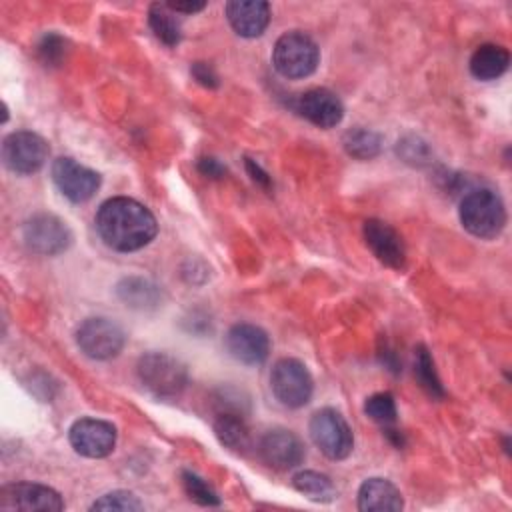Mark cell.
Here are the masks:
<instances>
[{"label": "cell", "mask_w": 512, "mask_h": 512, "mask_svg": "<svg viewBox=\"0 0 512 512\" xmlns=\"http://www.w3.org/2000/svg\"><path fill=\"white\" fill-rule=\"evenodd\" d=\"M96 230L112 250L134 252L154 240L158 224L144 204L134 198L116 196L98 208Z\"/></svg>", "instance_id": "cell-1"}, {"label": "cell", "mask_w": 512, "mask_h": 512, "mask_svg": "<svg viewBox=\"0 0 512 512\" xmlns=\"http://www.w3.org/2000/svg\"><path fill=\"white\" fill-rule=\"evenodd\" d=\"M460 222L476 238H496L506 226L502 198L490 188H474L460 202Z\"/></svg>", "instance_id": "cell-2"}, {"label": "cell", "mask_w": 512, "mask_h": 512, "mask_svg": "<svg viewBox=\"0 0 512 512\" xmlns=\"http://www.w3.org/2000/svg\"><path fill=\"white\" fill-rule=\"evenodd\" d=\"M142 386L156 398H176L188 384L186 366L164 352H148L136 366Z\"/></svg>", "instance_id": "cell-3"}, {"label": "cell", "mask_w": 512, "mask_h": 512, "mask_svg": "<svg viewBox=\"0 0 512 512\" xmlns=\"http://www.w3.org/2000/svg\"><path fill=\"white\" fill-rule=\"evenodd\" d=\"M320 60V50L316 42L300 32L292 30L282 34L272 50V64L284 78H306L310 76Z\"/></svg>", "instance_id": "cell-4"}, {"label": "cell", "mask_w": 512, "mask_h": 512, "mask_svg": "<svg viewBox=\"0 0 512 512\" xmlns=\"http://www.w3.org/2000/svg\"><path fill=\"white\" fill-rule=\"evenodd\" d=\"M310 438L316 448L330 460H344L354 448V434L344 416L334 408H320L312 414Z\"/></svg>", "instance_id": "cell-5"}, {"label": "cell", "mask_w": 512, "mask_h": 512, "mask_svg": "<svg viewBox=\"0 0 512 512\" xmlns=\"http://www.w3.org/2000/svg\"><path fill=\"white\" fill-rule=\"evenodd\" d=\"M270 388L276 400L288 408H300L310 402L314 380L310 370L296 358H280L270 372Z\"/></svg>", "instance_id": "cell-6"}, {"label": "cell", "mask_w": 512, "mask_h": 512, "mask_svg": "<svg viewBox=\"0 0 512 512\" xmlns=\"http://www.w3.org/2000/svg\"><path fill=\"white\" fill-rule=\"evenodd\" d=\"M50 154L48 142L30 130H18L4 138L2 160L14 174H34L38 172Z\"/></svg>", "instance_id": "cell-7"}, {"label": "cell", "mask_w": 512, "mask_h": 512, "mask_svg": "<svg viewBox=\"0 0 512 512\" xmlns=\"http://www.w3.org/2000/svg\"><path fill=\"white\" fill-rule=\"evenodd\" d=\"M126 334L110 318H88L76 330L78 348L92 360H110L124 348Z\"/></svg>", "instance_id": "cell-8"}, {"label": "cell", "mask_w": 512, "mask_h": 512, "mask_svg": "<svg viewBox=\"0 0 512 512\" xmlns=\"http://www.w3.org/2000/svg\"><path fill=\"white\" fill-rule=\"evenodd\" d=\"M24 244L42 256H56L70 248L72 232L64 220L54 214H34L22 226Z\"/></svg>", "instance_id": "cell-9"}, {"label": "cell", "mask_w": 512, "mask_h": 512, "mask_svg": "<svg viewBox=\"0 0 512 512\" xmlns=\"http://www.w3.org/2000/svg\"><path fill=\"white\" fill-rule=\"evenodd\" d=\"M0 510L26 512H60L64 510L62 496L44 486L30 482H14L0 488Z\"/></svg>", "instance_id": "cell-10"}, {"label": "cell", "mask_w": 512, "mask_h": 512, "mask_svg": "<svg viewBox=\"0 0 512 512\" xmlns=\"http://www.w3.org/2000/svg\"><path fill=\"white\" fill-rule=\"evenodd\" d=\"M50 172L56 188L72 202H86L100 188V174L68 156L56 158Z\"/></svg>", "instance_id": "cell-11"}, {"label": "cell", "mask_w": 512, "mask_h": 512, "mask_svg": "<svg viewBox=\"0 0 512 512\" xmlns=\"http://www.w3.org/2000/svg\"><path fill=\"white\" fill-rule=\"evenodd\" d=\"M72 448L86 458H104L116 446V428L100 418H80L68 432Z\"/></svg>", "instance_id": "cell-12"}, {"label": "cell", "mask_w": 512, "mask_h": 512, "mask_svg": "<svg viewBox=\"0 0 512 512\" xmlns=\"http://www.w3.org/2000/svg\"><path fill=\"white\" fill-rule=\"evenodd\" d=\"M364 240L372 254L388 268L402 270L406 266V246L402 236L386 222L370 218L364 222Z\"/></svg>", "instance_id": "cell-13"}, {"label": "cell", "mask_w": 512, "mask_h": 512, "mask_svg": "<svg viewBox=\"0 0 512 512\" xmlns=\"http://www.w3.org/2000/svg\"><path fill=\"white\" fill-rule=\"evenodd\" d=\"M226 350L242 364H262L270 354V338L260 326L240 322L226 332Z\"/></svg>", "instance_id": "cell-14"}, {"label": "cell", "mask_w": 512, "mask_h": 512, "mask_svg": "<svg viewBox=\"0 0 512 512\" xmlns=\"http://www.w3.org/2000/svg\"><path fill=\"white\" fill-rule=\"evenodd\" d=\"M294 108L300 116L318 128H334L344 118V106L340 98L328 88H312L302 92L296 98Z\"/></svg>", "instance_id": "cell-15"}, {"label": "cell", "mask_w": 512, "mask_h": 512, "mask_svg": "<svg viewBox=\"0 0 512 512\" xmlns=\"http://www.w3.org/2000/svg\"><path fill=\"white\" fill-rule=\"evenodd\" d=\"M260 456L274 470H292L302 464L306 452L302 440L284 428L270 430L260 440Z\"/></svg>", "instance_id": "cell-16"}, {"label": "cell", "mask_w": 512, "mask_h": 512, "mask_svg": "<svg viewBox=\"0 0 512 512\" xmlns=\"http://www.w3.org/2000/svg\"><path fill=\"white\" fill-rule=\"evenodd\" d=\"M226 18L238 36L256 38L270 22V4L262 0H232L226 4Z\"/></svg>", "instance_id": "cell-17"}, {"label": "cell", "mask_w": 512, "mask_h": 512, "mask_svg": "<svg viewBox=\"0 0 512 512\" xmlns=\"http://www.w3.org/2000/svg\"><path fill=\"white\" fill-rule=\"evenodd\" d=\"M402 506L400 490L386 478H368L358 488V508L362 512H398Z\"/></svg>", "instance_id": "cell-18"}, {"label": "cell", "mask_w": 512, "mask_h": 512, "mask_svg": "<svg viewBox=\"0 0 512 512\" xmlns=\"http://www.w3.org/2000/svg\"><path fill=\"white\" fill-rule=\"evenodd\" d=\"M116 296L134 310H154L162 302L160 288L140 276H126L116 284Z\"/></svg>", "instance_id": "cell-19"}, {"label": "cell", "mask_w": 512, "mask_h": 512, "mask_svg": "<svg viewBox=\"0 0 512 512\" xmlns=\"http://www.w3.org/2000/svg\"><path fill=\"white\" fill-rule=\"evenodd\" d=\"M510 52L500 44H482L470 56V72L478 80H496L508 70Z\"/></svg>", "instance_id": "cell-20"}, {"label": "cell", "mask_w": 512, "mask_h": 512, "mask_svg": "<svg viewBox=\"0 0 512 512\" xmlns=\"http://www.w3.org/2000/svg\"><path fill=\"white\" fill-rule=\"evenodd\" d=\"M214 434L222 446L234 452H244L250 448V430L244 418L236 412H220L214 420Z\"/></svg>", "instance_id": "cell-21"}, {"label": "cell", "mask_w": 512, "mask_h": 512, "mask_svg": "<svg viewBox=\"0 0 512 512\" xmlns=\"http://www.w3.org/2000/svg\"><path fill=\"white\" fill-rule=\"evenodd\" d=\"M148 24L154 32V36L164 42L166 46H176L182 38L180 20L174 16V12L166 4H152L148 10Z\"/></svg>", "instance_id": "cell-22"}, {"label": "cell", "mask_w": 512, "mask_h": 512, "mask_svg": "<svg viewBox=\"0 0 512 512\" xmlns=\"http://www.w3.org/2000/svg\"><path fill=\"white\" fill-rule=\"evenodd\" d=\"M292 486L314 502H330L336 496L334 484L326 474L316 470H302L292 478Z\"/></svg>", "instance_id": "cell-23"}, {"label": "cell", "mask_w": 512, "mask_h": 512, "mask_svg": "<svg viewBox=\"0 0 512 512\" xmlns=\"http://www.w3.org/2000/svg\"><path fill=\"white\" fill-rule=\"evenodd\" d=\"M344 150L358 158V160H370L380 154L382 150V136L368 128H352L342 138Z\"/></svg>", "instance_id": "cell-24"}, {"label": "cell", "mask_w": 512, "mask_h": 512, "mask_svg": "<svg viewBox=\"0 0 512 512\" xmlns=\"http://www.w3.org/2000/svg\"><path fill=\"white\" fill-rule=\"evenodd\" d=\"M414 374L420 382V386L432 396V398H444V388L442 382L436 374L434 368V360L430 356V352L424 346L416 348V362H414Z\"/></svg>", "instance_id": "cell-25"}, {"label": "cell", "mask_w": 512, "mask_h": 512, "mask_svg": "<svg viewBox=\"0 0 512 512\" xmlns=\"http://www.w3.org/2000/svg\"><path fill=\"white\" fill-rule=\"evenodd\" d=\"M364 412H366L368 418H372L382 428H390V426L396 424V414L398 412H396L394 396L390 392L372 394L364 404Z\"/></svg>", "instance_id": "cell-26"}, {"label": "cell", "mask_w": 512, "mask_h": 512, "mask_svg": "<svg viewBox=\"0 0 512 512\" xmlns=\"http://www.w3.org/2000/svg\"><path fill=\"white\" fill-rule=\"evenodd\" d=\"M182 486H184V492L188 494V498L202 506H218L220 504V498L214 492V488L204 478H200L198 474H194L190 470L182 472Z\"/></svg>", "instance_id": "cell-27"}, {"label": "cell", "mask_w": 512, "mask_h": 512, "mask_svg": "<svg viewBox=\"0 0 512 512\" xmlns=\"http://www.w3.org/2000/svg\"><path fill=\"white\" fill-rule=\"evenodd\" d=\"M144 504L128 490H114L100 496L90 510H112V512H136L142 510Z\"/></svg>", "instance_id": "cell-28"}, {"label": "cell", "mask_w": 512, "mask_h": 512, "mask_svg": "<svg viewBox=\"0 0 512 512\" xmlns=\"http://www.w3.org/2000/svg\"><path fill=\"white\" fill-rule=\"evenodd\" d=\"M38 58L46 64V66H58L62 64V60L66 58L68 52V42L56 34V32H48L40 38L38 46H36Z\"/></svg>", "instance_id": "cell-29"}, {"label": "cell", "mask_w": 512, "mask_h": 512, "mask_svg": "<svg viewBox=\"0 0 512 512\" xmlns=\"http://www.w3.org/2000/svg\"><path fill=\"white\" fill-rule=\"evenodd\" d=\"M398 154L410 162V164H426L430 158V148L426 146V142H422L420 138L408 136L402 142H398Z\"/></svg>", "instance_id": "cell-30"}, {"label": "cell", "mask_w": 512, "mask_h": 512, "mask_svg": "<svg viewBox=\"0 0 512 512\" xmlns=\"http://www.w3.org/2000/svg\"><path fill=\"white\" fill-rule=\"evenodd\" d=\"M194 80L206 88H216L218 86V74L214 72V68L206 62H194L190 68Z\"/></svg>", "instance_id": "cell-31"}, {"label": "cell", "mask_w": 512, "mask_h": 512, "mask_svg": "<svg viewBox=\"0 0 512 512\" xmlns=\"http://www.w3.org/2000/svg\"><path fill=\"white\" fill-rule=\"evenodd\" d=\"M198 170L202 176L206 178H222L226 174V166L220 164L216 158H210V156H204L198 160Z\"/></svg>", "instance_id": "cell-32"}, {"label": "cell", "mask_w": 512, "mask_h": 512, "mask_svg": "<svg viewBox=\"0 0 512 512\" xmlns=\"http://www.w3.org/2000/svg\"><path fill=\"white\" fill-rule=\"evenodd\" d=\"M246 170H248V174L252 176V180L256 182V184H260L262 188H266V190H270V186H272V180H270V176L254 162V160H250V158H246Z\"/></svg>", "instance_id": "cell-33"}, {"label": "cell", "mask_w": 512, "mask_h": 512, "mask_svg": "<svg viewBox=\"0 0 512 512\" xmlns=\"http://www.w3.org/2000/svg\"><path fill=\"white\" fill-rule=\"evenodd\" d=\"M166 6L172 10V12H182V14H194V12H200L206 8V2H166Z\"/></svg>", "instance_id": "cell-34"}]
</instances>
